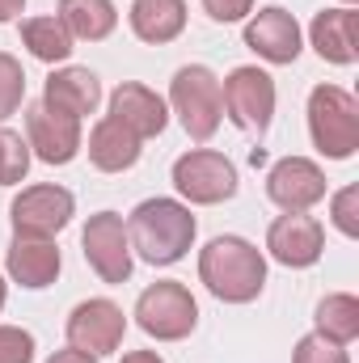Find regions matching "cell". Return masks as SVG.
I'll return each instance as SVG.
<instances>
[{"label":"cell","mask_w":359,"mask_h":363,"mask_svg":"<svg viewBox=\"0 0 359 363\" xmlns=\"http://www.w3.org/2000/svg\"><path fill=\"white\" fill-rule=\"evenodd\" d=\"M21 9H26V0H0V21H13V17H21Z\"/></svg>","instance_id":"cell-31"},{"label":"cell","mask_w":359,"mask_h":363,"mask_svg":"<svg viewBox=\"0 0 359 363\" xmlns=\"http://www.w3.org/2000/svg\"><path fill=\"white\" fill-rule=\"evenodd\" d=\"M43 101L72 114V118H85L101 106V81L89 68H55L43 85Z\"/></svg>","instance_id":"cell-18"},{"label":"cell","mask_w":359,"mask_h":363,"mask_svg":"<svg viewBox=\"0 0 359 363\" xmlns=\"http://www.w3.org/2000/svg\"><path fill=\"white\" fill-rule=\"evenodd\" d=\"M194 216L178 199H144L127 216V241L148 267H174L194 245Z\"/></svg>","instance_id":"cell-2"},{"label":"cell","mask_w":359,"mask_h":363,"mask_svg":"<svg viewBox=\"0 0 359 363\" xmlns=\"http://www.w3.org/2000/svg\"><path fill=\"white\" fill-rule=\"evenodd\" d=\"M123 363H165V359H161L157 351H127V355H123Z\"/></svg>","instance_id":"cell-32"},{"label":"cell","mask_w":359,"mask_h":363,"mask_svg":"<svg viewBox=\"0 0 359 363\" xmlns=\"http://www.w3.org/2000/svg\"><path fill=\"white\" fill-rule=\"evenodd\" d=\"M34 359V334L21 325H0V363H30Z\"/></svg>","instance_id":"cell-28"},{"label":"cell","mask_w":359,"mask_h":363,"mask_svg":"<svg viewBox=\"0 0 359 363\" xmlns=\"http://www.w3.org/2000/svg\"><path fill=\"white\" fill-rule=\"evenodd\" d=\"M224 97V114L233 118V127L250 131V135H267L270 118H275V81L270 72L254 68V64H241L224 77L220 85Z\"/></svg>","instance_id":"cell-6"},{"label":"cell","mask_w":359,"mask_h":363,"mask_svg":"<svg viewBox=\"0 0 359 363\" xmlns=\"http://www.w3.org/2000/svg\"><path fill=\"white\" fill-rule=\"evenodd\" d=\"M26 144H30V157H38L43 165H68L81 152V118L47 101H34L26 110Z\"/></svg>","instance_id":"cell-11"},{"label":"cell","mask_w":359,"mask_h":363,"mask_svg":"<svg viewBox=\"0 0 359 363\" xmlns=\"http://www.w3.org/2000/svg\"><path fill=\"white\" fill-rule=\"evenodd\" d=\"M203 13L211 17V21H241V17H250L254 13V0H203Z\"/></svg>","instance_id":"cell-29"},{"label":"cell","mask_w":359,"mask_h":363,"mask_svg":"<svg viewBox=\"0 0 359 363\" xmlns=\"http://www.w3.org/2000/svg\"><path fill=\"white\" fill-rule=\"evenodd\" d=\"M4 300H9V283L0 279V313H4Z\"/></svg>","instance_id":"cell-33"},{"label":"cell","mask_w":359,"mask_h":363,"mask_svg":"<svg viewBox=\"0 0 359 363\" xmlns=\"http://www.w3.org/2000/svg\"><path fill=\"white\" fill-rule=\"evenodd\" d=\"M292 363H351V355H347V347H338V342H330L326 334L313 330V334H304L296 342Z\"/></svg>","instance_id":"cell-26"},{"label":"cell","mask_w":359,"mask_h":363,"mask_svg":"<svg viewBox=\"0 0 359 363\" xmlns=\"http://www.w3.org/2000/svg\"><path fill=\"white\" fill-rule=\"evenodd\" d=\"M267 199L283 211H309L326 199V174L309 157H279L267 174Z\"/></svg>","instance_id":"cell-13"},{"label":"cell","mask_w":359,"mask_h":363,"mask_svg":"<svg viewBox=\"0 0 359 363\" xmlns=\"http://www.w3.org/2000/svg\"><path fill=\"white\" fill-rule=\"evenodd\" d=\"M110 118H118L127 131H136L140 140H153L165 131L170 123V106L161 93H153L140 81H123L118 89L110 93Z\"/></svg>","instance_id":"cell-15"},{"label":"cell","mask_w":359,"mask_h":363,"mask_svg":"<svg viewBox=\"0 0 359 363\" xmlns=\"http://www.w3.org/2000/svg\"><path fill=\"white\" fill-rule=\"evenodd\" d=\"M309 38H313V51L326 60V64H355L359 60V13L338 4V9H321L309 26Z\"/></svg>","instance_id":"cell-16"},{"label":"cell","mask_w":359,"mask_h":363,"mask_svg":"<svg viewBox=\"0 0 359 363\" xmlns=\"http://www.w3.org/2000/svg\"><path fill=\"white\" fill-rule=\"evenodd\" d=\"M136 325L157 342H182L199 325V304H194L190 287L178 279H161V283L144 287L136 300Z\"/></svg>","instance_id":"cell-5"},{"label":"cell","mask_w":359,"mask_h":363,"mask_svg":"<svg viewBox=\"0 0 359 363\" xmlns=\"http://www.w3.org/2000/svg\"><path fill=\"white\" fill-rule=\"evenodd\" d=\"M317 334H326L338 347H347V342L359 338V300L351 291H330L317 304Z\"/></svg>","instance_id":"cell-23"},{"label":"cell","mask_w":359,"mask_h":363,"mask_svg":"<svg viewBox=\"0 0 359 363\" xmlns=\"http://www.w3.org/2000/svg\"><path fill=\"white\" fill-rule=\"evenodd\" d=\"M47 363H97L93 355H85V351H77V347H68V351H55Z\"/></svg>","instance_id":"cell-30"},{"label":"cell","mask_w":359,"mask_h":363,"mask_svg":"<svg viewBox=\"0 0 359 363\" xmlns=\"http://www.w3.org/2000/svg\"><path fill=\"white\" fill-rule=\"evenodd\" d=\"M81 250L101 283H127L131 279V241H127V224L118 211H97L89 216L85 233H81Z\"/></svg>","instance_id":"cell-9"},{"label":"cell","mask_w":359,"mask_h":363,"mask_svg":"<svg viewBox=\"0 0 359 363\" xmlns=\"http://www.w3.org/2000/svg\"><path fill=\"white\" fill-rule=\"evenodd\" d=\"M127 21H131L140 43L165 47L186 30V0H136Z\"/></svg>","instance_id":"cell-20"},{"label":"cell","mask_w":359,"mask_h":363,"mask_svg":"<svg viewBox=\"0 0 359 363\" xmlns=\"http://www.w3.org/2000/svg\"><path fill=\"white\" fill-rule=\"evenodd\" d=\"M199 279L224 304H250L267 287V258L245 237H211L199 250Z\"/></svg>","instance_id":"cell-1"},{"label":"cell","mask_w":359,"mask_h":363,"mask_svg":"<svg viewBox=\"0 0 359 363\" xmlns=\"http://www.w3.org/2000/svg\"><path fill=\"white\" fill-rule=\"evenodd\" d=\"M21 101H26V72L9 51H0V118L17 114Z\"/></svg>","instance_id":"cell-25"},{"label":"cell","mask_w":359,"mask_h":363,"mask_svg":"<svg viewBox=\"0 0 359 363\" xmlns=\"http://www.w3.org/2000/svg\"><path fill=\"white\" fill-rule=\"evenodd\" d=\"M245 47L267 60V64H296L300 55V26L287 9L279 4H267L258 13H250L245 21Z\"/></svg>","instance_id":"cell-14"},{"label":"cell","mask_w":359,"mask_h":363,"mask_svg":"<svg viewBox=\"0 0 359 363\" xmlns=\"http://www.w3.org/2000/svg\"><path fill=\"white\" fill-rule=\"evenodd\" d=\"M72 38L81 43H101L114 34L118 26V9L110 0H60V13H55Z\"/></svg>","instance_id":"cell-21"},{"label":"cell","mask_w":359,"mask_h":363,"mask_svg":"<svg viewBox=\"0 0 359 363\" xmlns=\"http://www.w3.org/2000/svg\"><path fill=\"white\" fill-rule=\"evenodd\" d=\"M68 347L85 351L93 359L101 355H114L123 347V334H127V317L114 300L106 296H93V300H81L72 313H68Z\"/></svg>","instance_id":"cell-10"},{"label":"cell","mask_w":359,"mask_h":363,"mask_svg":"<svg viewBox=\"0 0 359 363\" xmlns=\"http://www.w3.org/2000/svg\"><path fill=\"white\" fill-rule=\"evenodd\" d=\"M140 135L136 131H127L118 118H101L97 127L89 131V161L101 169V174H123V169H131L136 161H140Z\"/></svg>","instance_id":"cell-19"},{"label":"cell","mask_w":359,"mask_h":363,"mask_svg":"<svg viewBox=\"0 0 359 363\" xmlns=\"http://www.w3.org/2000/svg\"><path fill=\"white\" fill-rule=\"evenodd\" d=\"M30 144L17 135V131H9V127H0V186H17V182H26L30 174Z\"/></svg>","instance_id":"cell-24"},{"label":"cell","mask_w":359,"mask_h":363,"mask_svg":"<svg viewBox=\"0 0 359 363\" xmlns=\"http://www.w3.org/2000/svg\"><path fill=\"white\" fill-rule=\"evenodd\" d=\"M174 186L186 203L194 207H211L237 194V169L224 152L211 148H190L174 161Z\"/></svg>","instance_id":"cell-7"},{"label":"cell","mask_w":359,"mask_h":363,"mask_svg":"<svg viewBox=\"0 0 359 363\" xmlns=\"http://www.w3.org/2000/svg\"><path fill=\"white\" fill-rule=\"evenodd\" d=\"M21 43L30 47V55L34 60H43V64H64L68 55H72V34H68V26L60 21V17H26L21 21Z\"/></svg>","instance_id":"cell-22"},{"label":"cell","mask_w":359,"mask_h":363,"mask_svg":"<svg viewBox=\"0 0 359 363\" xmlns=\"http://www.w3.org/2000/svg\"><path fill=\"white\" fill-rule=\"evenodd\" d=\"M343 4H347V9H351V4H355V0H343Z\"/></svg>","instance_id":"cell-34"},{"label":"cell","mask_w":359,"mask_h":363,"mask_svg":"<svg viewBox=\"0 0 359 363\" xmlns=\"http://www.w3.org/2000/svg\"><path fill=\"white\" fill-rule=\"evenodd\" d=\"M267 250L279 267L304 271V267H313V262L326 254V228H321L309 211H283L279 220H270Z\"/></svg>","instance_id":"cell-12"},{"label":"cell","mask_w":359,"mask_h":363,"mask_svg":"<svg viewBox=\"0 0 359 363\" xmlns=\"http://www.w3.org/2000/svg\"><path fill=\"white\" fill-rule=\"evenodd\" d=\"M4 267H9L13 283H21L30 291H43V287L55 283V274H60L64 262H60V245L51 237H13Z\"/></svg>","instance_id":"cell-17"},{"label":"cell","mask_w":359,"mask_h":363,"mask_svg":"<svg viewBox=\"0 0 359 363\" xmlns=\"http://www.w3.org/2000/svg\"><path fill=\"white\" fill-rule=\"evenodd\" d=\"M330 220L343 237H359V186H343L330 199Z\"/></svg>","instance_id":"cell-27"},{"label":"cell","mask_w":359,"mask_h":363,"mask_svg":"<svg viewBox=\"0 0 359 363\" xmlns=\"http://www.w3.org/2000/svg\"><path fill=\"white\" fill-rule=\"evenodd\" d=\"M77 211V199L72 190L55 186V182H43V186H26L13 207H9V220H13V233L17 237H55L68 228Z\"/></svg>","instance_id":"cell-8"},{"label":"cell","mask_w":359,"mask_h":363,"mask_svg":"<svg viewBox=\"0 0 359 363\" xmlns=\"http://www.w3.org/2000/svg\"><path fill=\"white\" fill-rule=\"evenodd\" d=\"M309 135L321 157L347 161L359 148V101L338 85H317L309 93Z\"/></svg>","instance_id":"cell-3"},{"label":"cell","mask_w":359,"mask_h":363,"mask_svg":"<svg viewBox=\"0 0 359 363\" xmlns=\"http://www.w3.org/2000/svg\"><path fill=\"white\" fill-rule=\"evenodd\" d=\"M170 106L182 118L190 140H211L224 118V97H220V77L207 64H186L170 81Z\"/></svg>","instance_id":"cell-4"}]
</instances>
